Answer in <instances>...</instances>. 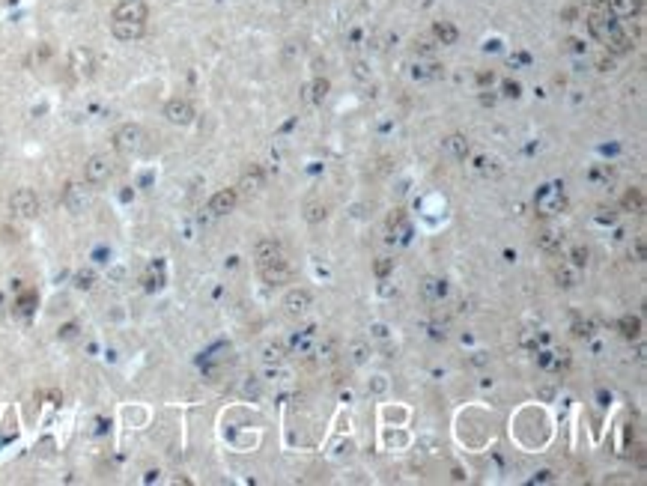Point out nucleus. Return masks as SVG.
I'll return each instance as SVG.
<instances>
[{"instance_id":"nucleus-27","label":"nucleus","mask_w":647,"mask_h":486,"mask_svg":"<svg viewBox=\"0 0 647 486\" xmlns=\"http://www.w3.org/2000/svg\"><path fill=\"white\" fill-rule=\"evenodd\" d=\"M325 96H328V81L325 78H316V81L307 87V102H322Z\"/></svg>"},{"instance_id":"nucleus-29","label":"nucleus","mask_w":647,"mask_h":486,"mask_svg":"<svg viewBox=\"0 0 647 486\" xmlns=\"http://www.w3.org/2000/svg\"><path fill=\"white\" fill-rule=\"evenodd\" d=\"M284 355H286V349H284V343H266V349H263V361L266 364H277V361H284Z\"/></svg>"},{"instance_id":"nucleus-24","label":"nucleus","mask_w":647,"mask_h":486,"mask_svg":"<svg viewBox=\"0 0 647 486\" xmlns=\"http://www.w3.org/2000/svg\"><path fill=\"white\" fill-rule=\"evenodd\" d=\"M304 218H307L311 224L325 221V203H322V200H316V197H311V200L304 203Z\"/></svg>"},{"instance_id":"nucleus-32","label":"nucleus","mask_w":647,"mask_h":486,"mask_svg":"<svg viewBox=\"0 0 647 486\" xmlns=\"http://www.w3.org/2000/svg\"><path fill=\"white\" fill-rule=\"evenodd\" d=\"M555 277H558V281H564V286H573V284H576V275H573L570 266H561V269L555 272Z\"/></svg>"},{"instance_id":"nucleus-34","label":"nucleus","mask_w":647,"mask_h":486,"mask_svg":"<svg viewBox=\"0 0 647 486\" xmlns=\"http://www.w3.org/2000/svg\"><path fill=\"white\" fill-rule=\"evenodd\" d=\"M78 286H81V290H89V286H93V272H81V275H78Z\"/></svg>"},{"instance_id":"nucleus-1","label":"nucleus","mask_w":647,"mask_h":486,"mask_svg":"<svg viewBox=\"0 0 647 486\" xmlns=\"http://www.w3.org/2000/svg\"><path fill=\"white\" fill-rule=\"evenodd\" d=\"M144 144H146V132H144V125H137V123H126V125H119L117 132H114V150L119 155L141 153Z\"/></svg>"},{"instance_id":"nucleus-22","label":"nucleus","mask_w":647,"mask_h":486,"mask_svg":"<svg viewBox=\"0 0 647 486\" xmlns=\"http://www.w3.org/2000/svg\"><path fill=\"white\" fill-rule=\"evenodd\" d=\"M388 227H391V239H400V242L409 239V224H406L403 212H394L388 218Z\"/></svg>"},{"instance_id":"nucleus-7","label":"nucleus","mask_w":647,"mask_h":486,"mask_svg":"<svg viewBox=\"0 0 647 486\" xmlns=\"http://www.w3.org/2000/svg\"><path fill=\"white\" fill-rule=\"evenodd\" d=\"M164 116H167V123H173V125H188V123H194V105L188 102V98H167L164 102Z\"/></svg>"},{"instance_id":"nucleus-12","label":"nucleus","mask_w":647,"mask_h":486,"mask_svg":"<svg viewBox=\"0 0 647 486\" xmlns=\"http://www.w3.org/2000/svg\"><path fill=\"white\" fill-rule=\"evenodd\" d=\"M111 33L119 42H135L146 33V21H111Z\"/></svg>"},{"instance_id":"nucleus-4","label":"nucleus","mask_w":647,"mask_h":486,"mask_svg":"<svg viewBox=\"0 0 647 486\" xmlns=\"http://www.w3.org/2000/svg\"><path fill=\"white\" fill-rule=\"evenodd\" d=\"M63 203L69 212H84V209H89V203H93V191H89L84 182H69L63 191Z\"/></svg>"},{"instance_id":"nucleus-14","label":"nucleus","mask_w":647,"mask_h":486,"mask_svg":"<svg viewBox=\"0 0 647 486\" xmlns=\"http://www.w3.org/2000/svg\"><path fill=\"white\" fill-rule=\"evenodd\" d=\"M275 257H284V248H281V242H277V239H260V242L254 245V260H257V266L275 260Z\"/></svg>"},{"instance_id":"nucleus-37","label":"nucleus","mask_w":647,"mask_h":486,"mask_svg":"<svg viewBox=\"0 0 647 486\" xmlns=\"http://www.w3.org/2000/svg\"><path fill=\"white\" fill-rule=\"evenodd\" d=\"M591 3H594V6H600V3H605V0H591Z\"/></svg>"},{"instance_id":"nucleus-8","label":"nucleus","mask_w":647,"mask_h":486,"mask_svg":"<svg viewBox=\"0 0 647 486\" xmlns=\"http://www.w3.org/2000/svg\"><path fill=\"white\" fill-rule=\"evenodd\" d=\"M537 215H543V218H552V215H558L564 209V194L558 191V188H543L540 194H537Z\"/></svg>"},{"instance_id":"nucleus-2","label":"nucleus","mask_w":647,"mask_h":486,"mask_svg":"<svg viewBox=\"0 0 647 486\" xmlns=\"http://www.w3.org/2000/svg\"><path fill=\"white\" fill-rule=\"evenodd\" d=\"M114 176V162L107 155H89L87 164H84V180L87 185H105L107 180Z\"/></svg>"},{"instance_id":"nucleus-10","label":"nucleus","mask_w":647,"mask_h":486,"mask_svg":"<svg viewBox=\"0 0 647 486\" xmlns=\"http://www.w3.org/2000/svg\"><path fill=\"white\" fill-rule=\"evenodd\" d=\"M260 275L266 284H284V281H290L293 272H290L284 257H275V260H268V263H260Z\"/></svg>"},{"instance_id":"nucleus-20","label":"nucleus","mask_w":647,"mask_h":486,"mask_svg":"<svg viewBox=\"0 0 647 486\" xmlns=\"http://www.w3.org/2000/svg\"><path fill=\"white\" fill-rule=\"evenodd\" d=\"M537 245H540L543 251H549V254L558 251V248H561V233L552 230V227H546V230L537 233Z\"/></svg>"},{"instance_id":"nucleus-35","label":"nucleus","mask_w":647,"mask_h":486,"mask_svg":"<svg viewBox=\"0 0 647 486\" xmlns=\"http://www.w3.org/2000/svg\"><path fill=\"white\" fill-rule=\"evenodd\" d=\"M504 96H513V98H516V96H519V84H510V81H507V84H504Z\"/></svg>"},{"instance_id":"nucleus-17","label":"nucleus","mask_w":647,"mask_h":486,"mask_svg":"<svg viewBox=\"0 0 647 486\" xmlns=\"http://www.w3.org/2000/svg\"><path fill=\"white\" fill-rule=\"evenodd\" d=\"M433 36H435V42H439V45H454L456 39H460V31H456L451 21H435L433 24Z\"/></svg>"},{"instance_id":"nucleus-11","label":"nucleus","mask_w":647,"mask_h":486,"mask_svg":"<svg viewBox=\"0 0 647 486\" xmlns=\"http://www.w3.org/2000/svg\"><path fill=\"white\" fill-rule=\"evenodd\" d=\"M236 203H239V191H236V188H221V191H215L212 200H209V212L227 215V212L236 209Z\"/></svg>"},{"instance_id":"nucleus-16","label":"nucleus","mask_w":647,"mask_h":486,"mask_svg":"<svg viewBox=\"0 0 647 486\" xmlns=\"http://www.w3.org/2000/svg\"><path fill=\"white\" fill-rule=\"evenodd\" d=\"M445 69L439 63H433V60H417L415 69H412V75L417 78V81H435V78H442Z\"/></svg>"},{"instance_id":"nucleus-3","label":"nucleus","mask_w":647,"mask_h":486,"mask_svg":"<svg viewBox=\"0 0 647 486\" xmlns=\"http://www.w3.org/2000/svg\"><path fill=\"white\" fill-rule=\"evenodd\" d=\"M9 209L18 218H36L39 215V197L33 188H15L9 197Z\"/></svg>"},{"instance_id":"nucleus-36","label":"nucleus","mask_w":647,"mask_h":486,"mask_svg":"<svg viewBox=\"0 0 647 486\" xmlns=\"http://www.w3.org/2000/svg\"><path fill=\"white\" fill-rule=\"evenodd\" d=\"M635 257H639V260H644V236H639V239H635Z\"/></svg>"},{"instance_id":"nucleus-30","label":"nucleus","mask_w":647,"mask_h":486,"mask_svg":"<svg viewBox=\"0 0 647 486\" xmlns=\"http://www.w3.org/2000/svg\"><path fill=\"white\" fill-rule=\"evenodd\" d=\"M391 272H394V260H391V257H376L373 275H376V277H388Z\"/></svg>"},{"instance_id":"nucleus-28","label":"nucleus","mask_w":647,"mask_h":486,"mask_svg":"<svg viewBox=\"0 0 647 486\" xmlns=\"http://www.w3.org/2000/svg\"><path fill=\"white\" fill-rule=\"evenodd\" d=\"M36 302H39V299H36V293H33V290H30V293H24L21 299L15 302V313H18V316H27V313H33Z\"/></svg>"},{"instance_id":"nucleus-23","label":"nucleus","mask_w":647,"mask_h":486,"mask_svg":"<svg viewBox=\"0 0 647 486\" xmlns=\"http://www.w3.org/2000/svg\"><path fill=\"white\" fill-rule=\"evenodd\" d=\"M605 45H609V51H614V54H626L632 48V39L626 33H621V31H614L609 39H605Z\"/></svg>"},{"instance_id":"nucleus-31","label":"nucleus","mask_w":647,"mask_h":486,"mask_svg":"<svg viewBox=\"0 0 647 486\" xmlns=\"http://www.w3.org/2000/svg\"><path fill=\"white\" fill-rule=\"evenodd\" d=\"M570 263H573V266H585V263H588V248L576 245L573 251H570Z\"/></svg>"},{"instance_id":"nucleus-26","label":"nucleus","mask_w":647,"mask_h":486,"mask_svg":"<svg viewBox=\"0 0 647 486\" xmlns=\"http://www.w3.org/2000/svg\"><path fill=\"white\" fill-rule=\"evenodd\" d=\"M445 146H447V153H451L454 158H465V155H469V141H465L463 134H451L445 141Z\"/></svg>"},{"instance_id":"nucleus-6","label":"nucleus","mask_w":647,"mask_h":486,"mask_svg":"<svg viewBox=\"0 0 647 486\" xmlns=\"http://www.w3.org/2000/svg\"><path fill=\"white\" fill-rule=\"evenodd\" d=\"M69 72L75 78H93L96 72V54L89 51V48H72V54H69Z\"/></svg>"},{"instance_id":"nucleus-21","label":"nucleus","mask_w":647,"mask_h":486,"mask_svg":"<svg viewBox=\"0 0 647 486\" xmlns=\"http://www.w3.org/2000/svg\"><path fill=\"white\" fill-rule=\"evenodd\" d=\"M618 329H621V334L626 337V340H635V337H641V320L639 316H632V313H626L618 322Z\"/></svg>"},{"instance_id":"nucleus-18","label":"nucleus","mask_w":647,"mask_h":486,"mask_svg":"<svg viewBox=\"0 0 647 486\" xmlns=\"http://www.w3.org/2000/svg\"><path fill=\"white\" fill-rule=\"evenodd\" d=\"M263 185H266V180H263V171H260V167H251V171L242 176V182H239V188H242V191H248V194H257Z\"/></svg>"},{"instance_id":"nucleus-15","label":"nucleus","mask_w":647,"mask_h":486,"mask_svg":"<svg viewBox=\"0 0 647 486\" xmlns=\"http://www.w3.org/2000/svg\"><path fill=\"white\" fill-rule=\"evenodd\" d=\"M614 18H632L641 9V0H605Z\"/></svg>"},{"instance_id":"nucleus-13","label":"nucleus","mask_w":647,"mask_h":486,"mask_svg":"<svg viewBox=\"0 0 647 486\" xmlns=\"http://www.w3.org/2000/svg\"><path fill=\"white\" fill-rule=\"evenodd\" d=\"M311 304H313V295L307 290H290L284 295V307H286V313H293V316L311 311Z\"/></svg>"},{"instance_id":"nucleus-33","label":"nucleus","mask_w":647,"mask_h":486,"mask_svg":"<svg viewBox=\"0 0 647 486\" xmlns=\"http://www.w3.org/2000/svg\"><path fill=\"white\" fill-rule=\"evenodd\" d=\"M350 355H352V364H361L367 358V346L364 343H352L350 346Z\"/></svg>"},{"instance_id":"nucleus-5","label":"nucleus","mask_w":647,"mask_h":486,"mask_svg":"<svg viewBox=\"0 0 647 486\" xmlns=\"http://www.w3.org/2000/svg\"><path fill=\"white\" fill-rule=\"evenodd\" d=\"M149 6L144 0H119L111 12V21H146Z\"/></svg>"},{"instance_id":"nucleus-9","label":"nucleus","mask_w":647,"mask_h":486,"mask_svg":"<svg viewBox=\"0 0 647 486\" xmlns=\"http://www.w3.org/2000/svg\"><path fill=\"white\" fill-rule=\"evenodd\" d=\"M588 31L594 39H600V42H605L614 31H618V21H614V15L612 12H591L588 15Z\"/></svg>"},{"instance_id":"nucleus-25","label":"nucleus","mask_w":647,"mask_h":486,"mask_svg":"<svg viewBox=\"0 0 647 486\" xmlns=\"http://www.w3.org/2000/svg\"><path fill=\"white\" fill-rule=\"evenodd\" d=\"M623 209L626 212H635V215L644 212V194L639 191V188H632V191L623 194Z\"/></svg>"},{"instance_id":"nucleus-19","label":"nucleus","mask_w":647,"mask_h":486,"mask_svg":"<svg viewBox=\"0 0 647 486\" xmlns=\"http://www.w3.org/2000/svg\"><path fill=\"white\" fill-rule=\"evenodd\" d=\"M445 293H447V286H445V281H439V277H426L424 281V299L426 302H442Z\"/></svg>"}]
</instances>
